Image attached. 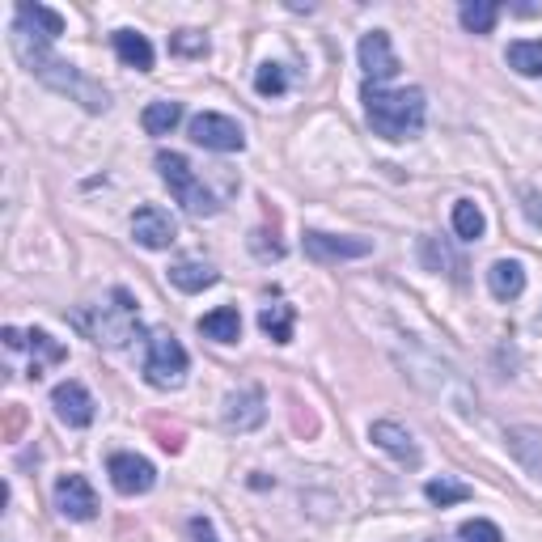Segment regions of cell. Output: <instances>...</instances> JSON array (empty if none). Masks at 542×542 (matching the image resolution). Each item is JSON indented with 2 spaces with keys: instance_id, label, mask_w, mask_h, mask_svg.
Listing matches in <instances>:
<instances>
[{
  "instance_id": "1",
  "label": "cell",
  "mask_w": 542,
  "mask_h": 542,
  "mask_svg": "<svg viewBox=\"0 0 542 542\" xmlns=\"http://www.w3.org/2000/svg\"><path fill=\"white\" fill-rule=\"evenodd\" d=\"M13 51H17V60H22L34 77L47 81L51 89H60V94H72L85 111H106L111 106V98H106V89L94 85L89 77H81L72 64L56 60V56H47V43L43 39H34V34H22V30H13Z\"/></svg>"
},
{
  "instance_id": "2",
  "label": "cell",
  "mask_w": 542,
  "mask_h": 542,
  "mask_svg": "<svg viewBox=\"0 0 542 542\" xmlns=\"http://www.w3.org/2000/svg\"><path fill=\"white\" fill-rule=\"evenodd\" d=\"M365 115L373 123L377 136L386 140H407L424 128L428 102L424 89H382V85H365Z\"/></svg>"
},
{
  "instance_id": "3",
  "label": "cell",
  "mask_w": 542,
  "mask_h": 542,
  "mask_svg": "<svg viewBox=\"0 0 542 542\" xmlns=\"http://www.w3.org/2000/svg\"><path fill=\"white\" fill-rule=\"evenodd\" d=\"M157 170H161V178H166V187L174 191V200L183 204L191 216H212L216 208H221L216 204V195L191 174L183 153H157Z\"/></svg>"
},
{
  "instance_id": "4",
  "label": "cell",
  "mask_w": 542,
  "mask_h": 542,
  "mask_svg": "<svg viewBox=\"0 0 542 542\" xmlns=\"http://www.w3.org/2000/svg\"><path fill=\"white\" fill-rule=\"evenodd\" d=\"M187 377V352L170 331L149 335V360H144V382L157 390H178Z\"/></svg>"
},
{
  "instance_id": "5",
  "label": "cell",
  "mask_w": 542,
  "mask_h": 542,
  "mask_svg": "<svg viewBox=\"0 0 542 542\" xmlns=\"http://www.w3.org/2000/svg\"><path fill=\"white\" fill-rule=\"evenodd\" d=\"M89 335H94V343H106V348H123V343H128L132 335H140V318H136L132 293L115 288L111 305H106V310H98V322L89 327Z\"/></svg>"
},
{
  "instance_id": "6",
  "label": "cell",
  "mask_w": 542,
  "mask_h": 542,
  "mask_svg": "<svg viewBox=\"0 0 542 542\" xmlns=\"http://www.w3.org/2000/svg\"><path fill=\"white\" fill-rule=\"evenodd\" d=\"M191 140L204 144V149H212V153H238L242 144H246V132H242L233 119L204 111V115L191 119Z\"/></svg>"
},
{
  "instance_id": "7",
  "label": "cell",
  "mask_w": 542,
  "mask_h": 542,
  "mask_svg": "<svg viewBox=\"0 0 542 542\" xmlns=\"http://www.w3.org/2000/svg\"><path fill=\"white\" fill-rule=\"evenodd\" d=\"M106 475H111L119 496H144L157 483L153 462L149 458H136V454H115L111 462H106Z\"/></svg>"
},
{
  "instance_id": "8",
  "label": "cell",
  "mask_w": 542,
  "mask_h": 542,
  "mask_svg": "<svg viewBox=\"0 0 542 542\" xmlns=\"http://www.w3.org/2000/svg\"><path fill=\"white\" fill-rule=\"evenodd\" d=\"M360 68H365L369 85H382L399 72V56H394L386 30H369L365 39H360Z\"/></svg>"
},
{
  "instance_id": "9",
  "label": "cell",
  "mask_w": 542,
  "mask_h": 542,
  "mask_svg": "<svg viewBox=\"0 0 542 542\" xmlns=\"http://www.w3.org/2000/svg\"><path fill=\"white\" fill-rule=\"evenodd\" d=\"M301 246H305V255H310L314 263H339V259H365L369 250H373V242H365V238H331V233H318V229H310L301 238Z\"/></svg>"
},
{
  "instance_id": "10",
  "label": "cell",
  "mask_w": 542,
  "mask_h": 542,
  "mask_svg": "<svg viewBox=\"0 0 542 542\" xmlns=\"http://www.w3.org/2000/svg\"><path fill=\"white\" fill-rule=\"evenodd\" d=\"M263 420H267V394L259 386H242V390H233L225 399V428L250 432V428H259Z\"/></svg>"
},
{
  "instance_id": "11",
  "label": "cell",
  "mask_w": 542,
  "mask_h": 542,
  "mask_svg": "<svg viewBox=\"0 0 542 542\" xmlns=\"http://www.w3.org/2000/svg\"><path fill=\"white\" fill-rule=\"evenodd\" d=\"M132 233H136V242H140L144 250H166V246L174 242L178 225H174V216H170L166 208L144 204V208L132 216Z\"/></svg>"
},
{
  "instance_id": "12",
  "label": "cell",
  "mask_w": 542,
  "mask_h": 542,
  "mask_svg": "<svg viewBox=\"0 0 542 542\" xmlns=\"http://www.w3.org/2000/svg\"><path fill=\"white\" fill-rule=\"evenodd\" d=\"M56 509L68 517V521H94L98 517V496L81 475H64L56 483Z\"/></svg>"
},
{
  "instance_id": "13",
  "label": "cell",
  "mask_w": 542,
  "mask_h": 542,
  "mask_svg": "<svg viewBox=\"0 0 542 542\" xmlns=\"http://www.w3.org/2000/svg\"><path fill=\"white\" fill-rule=\"evenodd\" d=\"M51 407H56V415L68 428L94 424V399H89V390L81 382H60L56 390H51Z\"/></svg>"
},
{
  "instance_id": "14",
  "label": "cell",
  "mask_w": 542,
  "mask_h": 542,
  "mask_svg": "<svg viewBox=\"0 0 542 542\" xmlns=\"http://www.w3.org/2000/svg\"><path fill=\"white\" fill-rule=\"evenodd\" d=\"M369 441L377 449H386V454L394 462H403V466H420V445H415V437L403 428V424H394V420H377L369 428Z\"/></svg>"
},
{
  "instance_id": "15",
  "label": "cell",
  "mask_w": 542,
  "mask_h": 542,
  "mask_svg": "<svg viewBox=\"0 0 542 542\" xmlns=\"http://www.w3.org/2000/svg\"><path fill=\"white\" fill-rule=\"evenodd\" d=\"M13 30H22V34H34V39H60L64 34V17L56 9H47V5H17V17H13Z\"/></svg>"
},
{
  "instance_id": "16",
  "label": "cell",
  "mask_w": 542,
  "mask_h": 542,
  "mask_svg": "<svg viewBox=\"0 0 542 542\" xmlns=\"http://www.w3.org/2000/svg\"><path fill=\"white\" fill-rule=\"evenodd\" d=\"M487 288H492L496 301H517L526 293V267L517 259H496L492 271H487Z\"/></svg>"
},
{
  "instance_id": "17",
  "label": "cell",
  "mask_w": 542,
  "mask_h": 542,
  "mask_svg": "<svg viewBox=\"0 0 542 542\" xmlns=\"http://www.w3.org/2000/svg\"><path fill=\"white\" fill-rule=\"evenodd\" d=\"M504 441H509V454L526 466L534 479H542V432L538 428H509Z\"/></svg>"
},
{
  "instance_id": "18",
  "label": "cell",
  "mask_w": 542,
  "mask_h": 542,
  "mask_svg": "<svg viewBox=\"0 0 542 542\" xmlns=\"http://www.w3.org/2000/svg\"><path fill=\"white\" fill-rule=\"evenodd\" d=\"M200 335H208L216 343H238L242 339V314L233 310V305H221V310L200 318Z\"/></svg>"
},
{
  "instance_id": "19",
  "label": "cell",
  "mask_w": 542,
  "mask_h": 542,
  "mask_svg": "<svg viewBox=\"0 0 542 542\" xmlns=\"http://www.w3.org/2000/svg\"><path fill=\"white\" fill-rule=\"evenodd\" d=\"M115 56L128 64V68H136V72H149L153 68V47L136 30H115Z\"/></svg>"
},
{
  "instance_id": "20",
  "label": "cell",
  "mask_w": 542,
  "mask_h": 542,
  "mask_svg": "<svg viewBox=\"0 0 542 542\" xmlns=\"http://www.w3.org/2000/svg\"><path fill=\"white\" fill-rule=\"evenodd\" d=\"M170 280H174V288H183V293H204V288L216 284V271H212L208 263L183 259V263H174V267H170Z\"/></svg>"
},
{
  "instance_id": "21",
  "label": "cell",
  "mask_w": 542,
  "mask_h": 542,
  "mask_svg": "<svg viewBox=\"0 0 542 542\" xmlns=\"http://www.w3.org/2000/svg\"><path fill=\"white\" fill-rule=\"evenodd\" d=\"M293 322H297V314H293V305H288V301L263 305V310H259V327H263V335H271L276 343H288V339H293Z\"/></svg>"
},
{
  "instance_id": "22",
  "label": "cell",
  "mask_w": 542,
  "mask_h": 542,
  "mask_svg": "<svg viewBox=\"0 0 542 542\" xmlns=\"http://www.w3.org/2000/svg\"><path fill=\"white\" fill-rule=\"evenodd\" d=\"M178 119H183V106H178V102H149V106H144V115H140V123H144V132H149V136H170L178 128Z\"/></svg>"
},
{
  "instance_id": "23",
  "label": "cell",
  "mask_w": 542,
  "mask_h": 542,
  "mask_svg": "<svg viewBox=\"0 0 542 542\" xmlns=\"http://www.w3.org/2000/svg\"><path fill=\"white\" fill-rule=\"evenodd\" d=\"M509 68L521 77H542V39L509 43Z\"/></svg>"
},
{
  "instance_id": "24",
  "label": "cell",
  "mask_w": 542,
  "mask_h": 542,
  "mask_svg": "<svg viewBox=\"0 0 542 542\" xmlns=\"http://www.w3.org/2000/svg\"><path fill=\"white\" fill-rule=\"evenodd\" d=\"M458 17H462V26L471 34H492L496 17H500V5H492V0H466Z\"/></svg>"
},
{
  "instance_id": "25",
  "label": "cell",
  "mask_w": 542,
  "mask_h": 542,
  "mask_svg": "<svg viewBox=\"0 0 542 542\" xmlns=\"http://www.w3.org/2000/svg\"><path fill=\"white\" fill-rule=\"evenodd\" d=\"M454 229H458V238H466V242H479V238H483V229H487V221H483L479 204H471V200H458V204H454Z\"/></svg>"
},
{
  "instance_id": "26",
  "label": "cell",
  "mask_w": 542,
  "mask_h": 542,
  "mask_svg": "<svg viewBox=\"0 0 542 542\" xmlns=\"http://www.w3.org/2000/svg\"><path fill=\"white\" fill-rule=\"evenodd\" d=\"M424 496L432 500V504H462V500H471V487L466 483H454V479H432L428 487H424Z\"/></svg>"
},
{
  "instance_id": "27",
  "label": "cell",
  "mask_w": 542,
  "mask_h": 542,
  "mask_svg": "<svg viewBox=\"0 0 542 542\" xmlns=\"http://www.w3.org/2000/svg\"><path fill=\"white\" fill-rule=\"evenodd\" d=\"M284 85H288V77H284V68L280 64H263L259 72H255V89L263 98H280L284 94Z\"/></svg>"
},
{
  "instance_id": "28",
  "label": "cell",
  "mask_w": 542,
  "mask_h": 542,
  "mask_svg": "<svg viewBox=\"0 0 542 542\" xmlns=\"http://www.w3.org/2000/svg\"><path fill=\"white\" fill-rule=\"evenodd\" d=\"M170 51L174 56H208V39L200 30H178L170 34Z\"/></svg>"
},
{
  "instance_id": "29",
  "label": "cell",
  "mask_w": 542,
  "mask_h": 542,
  "mask_svg": "<svg viewBox=\"0 0 542 542\" xmlns=\"http://www.w3.org/2000/svg\"><path fill=\"white\" fill-rule=\"evenodd\" d=\"M458 538H462V542H504V534L492 526V521H483V517L462 521V526H458Z\"/></svg>"
},
{
  "instance_id": "30",
  "label": "cell",
  "mask_w": 542,
  "mask_h": 542,
  "mask_svg": "<svg viewBox=\"0 0 542 542\" xmlns=\"http://www.w3.org/2000/svg\"><path fill=\"white\" fill-rule=\"evenodd\" d=\"M424 259H428L432 267H441V263H445V267H449V276H454V280H462V271H466V267H462V263H458L454 255H449V250H445V246L437 250V242H432V238L424 242Z\"/></svg>"
},
{
  "instance_id": "31",
  "label": "cell",
  "mask_w": 542,
  "mask_h": 542,
  "mask_svg": "<svg viewBox=\"0 0 542 542\" xmlns=\"http://www.w3.org/2000/svg\"><path fill=\"white\" fill-rule=\"evenodd\" d=\"M26 339H30V348H34V352H39L43 360H51V365H56V360H64V356H68V352H64V348H60V343H56V339H51L47 331H30Z\"/></svg>"
},
{
  "instance_id": "32",
  "label": "cell",
  "mask_w": 542,
  "mask_h": 542,
  "mask_svg": "<svg viewBox=\"0 0 542 542\" xmlns=\"http://www.w3.org/2000/svg\"><path fill=\"white\" fill-rule=\"evenodd\" d=\"M153 432H157V445L166 449V454H178V449H183V428L178 424H161V420H153Z\"/></svg>"
},
{
  "instance_id": "33",
  "label": "cell",
  "mask_w": 542,
  "mask_h": 542,
  "mask_svg": "<svg viewBox=\"0 0 542 542\" xmlns=\"http://www.w3.org/2000/svg\"><path fill=\"white\" fill-rule=\"evenodd\" d=\"M22 428H26V407L9 403V407H5V428H0V437H5V441H17V437H22Z\"/></svg>"
},
{
  "instance_id": "34",
  "label": "cell",
  "mask_w": 542,
  "mask_h": 542,
  "mask_svg": "<svg viewBox=\"0 0 542 542\" xmlns=\"http://www.w3.org/2000/svg\"><path fill=\"white\" fill-rule=\"evenodd\" d=\"M526 216H530L534 225H542V195H538V191L526 195Z\"/></svg>"
},
{
  "instance_id": "35",
  "label": "cell",
  "mask_w": 542,
  "mask_h": 542,
  "mask_svg": "<svg viewBox=\"0 0 542 542\" xmlns=\"http://www.w3.org/2000/svg\"><path fill=\"white\" fill-rule=\"evenodd\" d=\"M191 534H195V542H216V534H212V526H208L204 517H195V521H191Z\"/></svg>"
},
{
  "instance_id": "36",
  "label": "cell",
  "mask_w": 542,
  "mask_h": 542,
  "mask_svg": "<svg viewBox=\"0 0 542 542\" xmlns=\"http://www.w3.org/2000/svg\"><path fill=\"white\" fill-rule=\"evenodd\" d=\"M5 343H9V348H22V343H26V339H22V335H17L13 327H5Z\"/></svg>"
}]
</instances>
